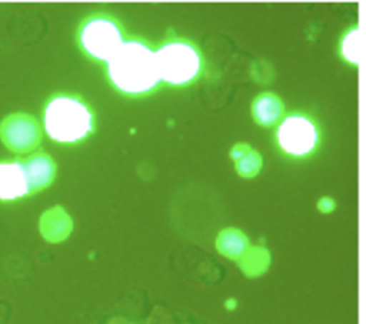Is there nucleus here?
I'll return each instance as SVG.
<instances>
[{"instance_id": "1", "label": "nucleus", "mask_w": 366, "mask_h": 324, "mask_svg": "<svg viewBox=\"0 0 366 324\" xmlns=\"http://www.w3.org/2000/svg\"><path fill=\"white\" fill-rule=\"evenodd\" d=\"M104 74L110 86L129 98L147 97L162 87L154 44L139 36L126 37L104 64Z\"/></svg>"}, {"instance_id": "2", "label": "nucleus", "mask_w": 366, "mask_h": 324, "mask_svg": "<svg viewBox=\"0 0 366 324\" xmlns=\"http://www.w3.org/2000/svg\"><path fill=\"white\" fill-rule=\"evenodd\" d=\"M43 127L56 143L73 146L87 140L96 130V114L80 96L59 93L49 98L43 110Z\"/></svg>"}, {"instance_id": "3", "label": "nucleus", "mask_w": 366, "mask_h": 324, "mask_svg": "<svg viewBox=\"0 0 366 324\" xmlns=\"http://www.w3.org/2000/svg\"><path fill=\"white\" fill-rule=\"evenodd\" d=\"M156 66L162 84L184 88L194 84L204 73L206 61L200 47L174 31L154 46Z\"/></svg>"}, {"instance_id": "4", "label": "nucleus", "mask_w": 366, "mask_h": 324, "mask_svg": "<svg viewBox=\"0 0 366 324\" xmlns=\"http://www.w3.org/2000/svg\"><path fill=\"white\" fill-rule=\"evenodd\" d=\"M274 146L290 160L310 158L322 146V128L309 113H289L276 126Z\"/></svg>"}, {"instance_id": "5", "label": "nucleus", "mask_w": 366, "mask_h": 324, "mask_svg": "<svg viewBox=\"0 0 366 324\" xmlns=\"http://www.w3.org/2000/svg\"><path fill=\"white\" fill-rule=\"evenodd\" d=\"M126 37L120 20L107 13L90 14L77 30V44L81 53L100 64H106L112 59Z\"/></svg>"}, {"instance_id": "6", "label": "nucleus", "mask_w": 366, "mask_h": 324, "mask_svg": "<svg viewBox=\"0 0 366 324\" xmlns=\"http://www.w3.org/2000/svg\"><path fill=\"white\" fill-rule=\"evenodd\" d=\"M40 137L37 121L29 116L16 114L1 124V138L14 151L24 153L34 148Z\"/></svg>"}, {"instance_id": "7", "label": "nucleus", "mask_w": 366, "mask_h": 324, "mask_svg": "<svg viewBox=\"0 0 366 324\" xmlns=\"http://www.w3.org/2000/svg\"><path fill=\"white\" fill-rule=\"evenodd\" d=\"M33 194L23 160L0 163V200L13 201Z\"/></svg>"}, {"instance_id": "8", "label": "nucleus", "mask_w": 366, "mask_h": 324, "mask_svg": "<svg viewBox=\"0 0 366 324\" xmlns=\"http://www.w3.org/2000/svg\"><path fill=\"white\" fill-rule=\"evenodd\" d=\"M23 163L33 193L46 188L53 181L56 174V166L47 154H33L29 158H24Z\"/></svg>"}, {"instance_id": "9", "label": "nucleus", "mask_w": 366, "mask_h": 324, "mask_svg": "<svg viewBox=\"0 0 366 324\" xmlns=\"http://www.w3.org/2000/svg\"><path fill=\"white\" fill-rule=\"evenodd\" d=\"M283 113L285 107L282 100L272 93L260 94L252 104V114L254 120L266 127L277 124L282 120Z\"/></svg>"}, {"instance_id": "10", "label": "nucleus", "mask_w": 366, "mask_h": 324, "mask_svg": "<svg viewBox=\"0 0 366 324\" xmlns=\"http://www.w3.org/2000/svg\"><path fill=\"white\" fill-rule=\"evenodd\" d=\"M360 51H362V43H360V29L359 26L349 27L339 43V53L342 60L352 66H357L360 61Z\"/></svg>"}]
</instances>
